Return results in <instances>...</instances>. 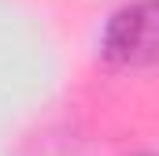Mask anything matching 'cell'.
I'll return each mask as SVG.
<instances>
[{"label": "cell", "mask_w": 159, "mask_h": 156, "mask_svg": "<svg viewBox=\"0 0 159 156\" xmlns=\"http://www.w3.org/2000/svg\"><path fill=\"white\" fill-rule=\"evenodd\" d=\"M100 60L122 71L159 67V0H126L100 30Z\"/></svg>", "instance_id": "6da1fadb"}]
</instances>
